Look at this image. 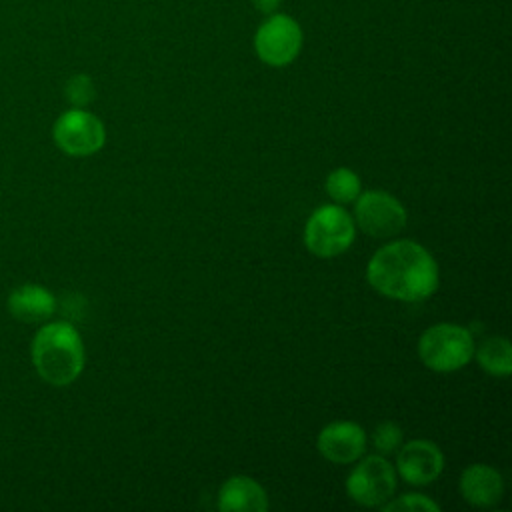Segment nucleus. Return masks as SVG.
Instances as JSON below:
<instances>
[{
    "label": "nucleus",
    "instance_id": "obj_1",
    "mask_svg": "<svg viewBox=\"0 0 512 512\" xmlns=\"http://www.w3.org/2000/svg\"><path fill=\"white\" fill-rule=\"evenodd\" d=\"M366 280L390 300L420 302L436 292L440 274L434 256L422 244L394 240L372 254Z\"/></svg>",
    "mask_w": 512,
    "mask_h": 512
},
{
    "label": "nucleus",
    "instance_id": "obj_2",
    "mask_svg": "<svg viewBox=\"0 0 512 512\" xmlns=\"http://www.w3.org/2000/svg\"><path fill=\"white\" fill-rule=\"evenodd\" d=\"M32 362L52 386L72 384L84 370V342L70 322H48L32 340Z\"/></svg>",
    "mask_w": 512,
    "mask_h": 512
},
{
    "label": "nucleus",
    "instance_id": "obj_3",
    "mask_svg": "<svg viewBox=\"0 0 512 512\" xmlns=\"http://www.w3.org/2000/svg\"><path fill=\"white\" fill-rule=\"evenodd\" d=\"M474 336L460 324L440 322L418 338V356L432 372L448 374L464 368L474 356Z\"/></svg>",
    "mask_w": 512,
    "mask_h": 512
},
{
    "label": "nucleus",
    "instance_id": "obj_4",
    "mask_svg": "<svg viewBox=\"0 0 512 512\" xmlns=\"http://www.w3.org/2000/svg\"><path fill=\"white\" fill-rule=\"evenodd\" d=\"M356 236L352 214L342 204L318 206L304 224V246L318 258H336L344 254Z\"/></svg>",
    "mask_w": 512,
    "mask_h": 512
},
{
    "label": "nucleus",
    "instance_id": "obj_5",
    "mask_svg": "<svg viewBox=\"0 0 512 512\" xmlns=\"http://www.w3.org/2000/svg\"><path fill=\"white\" fill-rule=\"evenodd\" d=\"M396 484V468L382 454H370L364 456L348 474L346 494L360 506L380 508L394 496Z\"/></svg>",
    "mask_w": 512,
    "mask_h": 512
},
{
    "label": "nucleus",
    "instance_id": "obj_6",
    "mask_svg": "<svg viewBox=\"0 0 512 512\" xmlns=\"http://www.w3.org/2000/svg\"><path fill=\"white\" fill-rule=\"evenodd\" d=\"M354 202V224L372 238H392L406 226V208L390 192L366 190Z\"/></svg>",
    "mask_w": 512,
    "mask_h": 512
},
{
    "label": "nucleus",
    "instance_id": "obj_7",
    "mask_svg": "<svg viewBox=\"0 0 512 512\" xmlns=\"http://www.w3.org/2000/svg\"><path fill=\"white\" fill-rule=\"evenodd\" d=\"M302 48V28L288 14H270L254 34L258 58L274 68L288 66Z\"/></svg>",
    "mask_w": 512,
    "mask_h": 512
},
{
    "label": "nucleus",
    "instance_id": "obj_8",
    "mask_svg": "<svg viewBox=\"0 0 512 512\" xmlns=\"http://www.w3.org/2000/svg\"><path fill=\"white\" fill-rule=\"evenodd\" d=\"M52 138L64 154L90 156L104 146L106 130L102 120L92 112L84 108H70L56 118Z\"/></svg>",
    "mask_w": 512,
    "mask_h": 512
},
{
    "label": "nucleus",
    "instance_id": "obj_9",
    "mask_svg": "<svg viewBox=\"0 0 512 512\" xmlns=\"http://www.w3.org/2000/svg\"><path fill=\"white\" fill-rule=\"evenodd\" d=\"M394 468L406 484L428 486L442 474L444 454L430 440H410L400 446Z\"/></svg>",
    "mask_w": 512,
    "mask_h": 512
},
{
    "label": "nucleus",
    "instance_id": "obj_10",
    "mask_svg": "<svg viewBox=\"0 0 512 512\" xmlns=\"http://www.w3.org/2000/svg\"><path fill=\"white\" fill-rule=\"evenodd\" d=\"M366 432L360 424L338 420L326 424L316 438L318 452L334 464H352L362 458L366 450Z\"/></svg>",
    "mask_w": 512,
    "mask_h": 512
},
{
    "label": "nucleus",
    "instance_id": "obj_11",
    "mask_svg": "<svg viewBox=\"0 0 512 512\" xmlns=\"http://www.w3.org/2000/svg\"><path fill=\"white\" fill-rule=\"evenodd\" d=\"M458 490L468 504L490 508L500 502L504 494V480L502 474L488 464H470L460 474Z\"/></svg>",
    "mask_w": 512,
    "mask_h": 512
},
{
    "label": "nucleus",
    "instance_id": "obj_12",
    "mask_svg": "<svg viewBox=\"0 0 512 512\" xmlns=\"http://www.w3.org/2000/svg\"><path fill=\"white\" fill-rule=\"evenodd\" d=\"M216 506L222 512H266L268 494L254 478L236 474L220 486Z\"/></svg>",
    "mask_w": 512,
    "mask_h": 512
},
{
    "label": "nucleus",
    "instance_id": "obj_13",
    "mask_svg": "<svg viewBox=\"0 0 512 512\" xmlns=\"http://www.w3.org/2000/svg\"><path fill=\"white\" fill-rule=\"evenodd\" d=\"M10 314L26 324L46 322L56 312L54 294L40 284H22L8 296Z\"/></svg>",
    "mask_w": 512,
    "mask_h": 512
},
{
    "label": "nucleus",
    "instance_id": "obj_14",
    "mask_svg": "<svg viewBox=\"0 0 512 512\" xmlns=\"http://www.w3.org/2000/svg\"><path fill=\"white\" fill-rule=\"evenodd\" d=\"M480 368L496 378L512 374V346L504 336H486L480 346H474V356Z\"/></svg>",
    "mask_w": 512,
    "mask_h": 512
},
{
    "label": "nucleus",
    "instance_id": "obj_15",
    "mask_svg": "<svg viewBox=\"0 0 512 512\" xmlns=\"http://www.w3.org/2000/svg\"><path fill=\"white\" fill-rule=\"evenodd\" d=\"M324 188H326L330 200L336 202V204H350L362 192V184H360L358 174L350 168H344V166L332 170L326 176Z\"/></svg>",
    "mask_w": 512,
    "mask_h": 512
},
{
    "label": "nucleus",
    "instance_id": "obj_16",
    "mask_svg": "<svg viewBox=\"0 0 512 512\" xmlns=\"http://www.w3.org/2000/svg\"><path fill=\"white\" fill-rule=\"evenodd\" d=\"M64 96L72 104V108L88 106L96 96V88H94L92 78L88 74L70 76L66 86H64Z\"/></svg>",
    "mask_w": 512,
    "mask_h": 512
},
{
    "label": "nucleus",
    "instance_id": "obj_17",
    "mask_svg": "<svg viewBox=\"0 0 512 512\" xmlns=\"http://www.w3.org/2000/svg\"><path fill=\"white\" fill-rule=\"evenodd\" d=\"M384 512H440V506L428 498L426 494H402L398 498H390L380 506Z\"/></svg>",
    "mask_w": 512,
    "mask_h": 512
},
{
    "label": "nucleus",
    "instance_id": "obj_18",
    "mask_svg": "<svg viewBox=\"0 0 512 512\" xmlns=\"http://www.w3.org/2000/svg\"><path fill=\"white\" fill-rule=\"evenodd\" d=\"M372 444L382 456L396 452L402 444V428L394 422H380L372 432Z\"/></svg>",
    "mask_w": 512,
    "mask_h": 512
},
{
    "label": "nucleus",
    "instance_id": "obj_19",
    "mask_svg": "<svg viewBox=\"0 0 512 512\" xmlns=\"http://www.w3.org/2000/svg\"><path fill=\"white\" fill-rule=\"evenodd\" d=\"M280 2H282V0H252V6H254L258 12L270 16V14H274V12L278 10Z\"/></svg>",
    "mask_w": 512,
    "mask_h": 512
}]
</instances>
